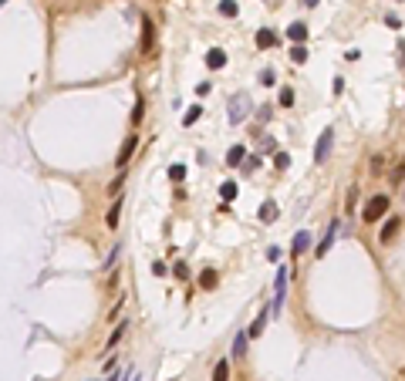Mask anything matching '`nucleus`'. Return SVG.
<instances>
[{
	"instance_id": "nucleus-38",
	"label": "nucleus",
	"mask_w": 405,
	"mask_h": 381,
	"mask_svg": "<svg viewBox=\"0 0 405 381\" xmlns=\"http://www.w3.org/2000/svg\"><path fill=\"white\" fill-rule=\"evenodd\" d=\"M260 145H264V152H273V138H270V135H264V142H260Z\"/></svg>"
},
{
	"instance_id": "nucleus-6",
	"label": "nucleus",
	"mask_w": 405,
	"mask_h": 381,
	"mask_svg": "<svg viewBox=\"0 0 405 381\" xmlns=\"http://www.w3.org/2000/svg\"><path fill=\"white\" fill-rule=\"evenodd\" d=\"M270 314H273V310H267V307H264V310H260V314H257V317H253V324H250V331H247V334H250V338H260V334H264V331H267V321H270Z\"/></svg>"
},
{
	"instance_id": "nucleus-22",
	"label": "nucleus",
	"mask_w": 405,
	"mask_h": 381,
	"mask_svg": "<svg viewBox=\"0 0 405 381\" xmlns=\"http://www.w3.org/2000/svg\"><path fill=\"white\" fill-rule=\"evenodd\" d=\"M236 192H240V186H236V182H223V186H220V196H223V199H236Z\"/></svg>"
},
{
	"instance_id": "nucleus-9",
	"label": "nucleus",
	"mask_w": 405,
	"mask_h": 381,
	"mask_svg": "<svg viewBox=\"0 0 405 381\" xmlns=\"http://www.w3.org/2000/svg\"><path fill=\"white\" fill-rule=\"evenodd\" d=\"M287 38L294 41V44H304V41H308V24H301V20H297V24H290V27H287Z\"/></svg>"
},
{
	"instance_id": "nucleus-8",
	"label": "nucleus",
	"mask_w": 405,
	"mask_h": 381,
	"mask_svg": "<svg viewBox=\"0 0 405 381\" xmlns=\"http://www.w3.org/2000/svg\"><path fill=\"white\" fill-rule=\"evenodd\" d=\"M135 149H138V135H129V138H125V145H122V152H118V169H122V166L132 159Z\"/></svg>"
},
{
	"instance_id": "nucleus-41",
	"label": "nucleus",
	"mask_w": 405,
	"mask_h": 381,
	"mask_svg": "<svg viewBox=\"0 0 405 381\" xmlns=\"http://www.w3.org/2000/svg\"><path fill=\"white\" fill-rule=\"evenodd\" d=\"M399 64H402V68H405V41H402V44H399Z\"/></svg>"
},
{
	"instance_id": "nucleus-17",
	"label": "nucleus",
	"mask_w": 405,
	"mask_h": 381,
	"mask_svg": "<svg viewBox=\"0 0 405 381\" xmlns=\"http://www.w3.org/2000/svg\"><path fill=\"white\" fill-rule=\"evenodd\" d=\"M220 284V277H216V270H203V277H199V287L203 290H213V287Z\"/></svg>"
},
{
	"instance_id": "nucleus-7",
	"label": "nucleus",
	"mask_w": 405,
	"mask_h": 381,
	"mask_svg": "<svg viewBox=\"0 0 405 381\" xmlns=\"http://www.w3.org/2000/svg\"><path fill=\"white\" fill-rule=\"evenodd\" d=\"M223 64H226V51H223V47H210V51H206V68H210V71H220Z\"/></svg>"
},
{
	"instance_id": "nucleus-40",
	"label": "nucleus",
	"mask_w": 405,
	"mask_h": 381,
	"mask_svg": "<svg viewBox=\"0 0 405 381\" xmlns=\"http://www.w3.org/2000/svg\"><path fill=\"white\" fill-rule=\"evenodd\" d=\"M270 115H273V112H270V105H260V122H267Z\"/></svg>"
},
{
	"instance_id": "nucleus-39",
	"label": "nucleus",
	"mask_w": 405,
	"mask_h": 381,
	"mask_svg": "<svg viewBox=\"0 0 405 381\" xmlns=\"http://www.w3.org/2000/svg\"><path fill=\"white\" fill-rule=\"evenodd\" d=\"M267 260H280V247H270L267 250Z\"/></svg>"
},
{
	"instance_id": "nucleus-20",
	"label": "nucleus",
	"mask_w": 405,
	"mask_h": 381,
	"mask_svg": "<svg viewBox=\"0 0 405 381\" xmlns=\"http://www.w3.org/2000/svg\"><path fill=\"white\" fill-rule=\"evenodd\" d=\"M199 115H203V105H193L189 112L182 115V125H196V122H199Z\"/></svg>"
},
{
	"instance_id": "nucleus-26",
	"label": "nucleus",
	"mask_w": 405,
	"mask_h": 381,
	"mask_svg": "<svg viewBox=\"0 0 405 381\" xmlns=\"http://www.w3.org/2000/svg\"><path fill=\"white\" fill-rule=\"evenodd\" d=\"M118 253H122V243H115V247H112V253H108V256H105V270H112V267H115Z\"/></svg>"
},
{
	"instance_id": "nucleus-21",
	"label": "nucleus",
	"mask_w": 405,
	"mask_h": 381,
	"mask_svg": "<svg viewBox=\"0 0 405 381\" xmlns=\"http://www.w3.org/2000/svg\"><path fill=\"white\" fill-rule=\"evenodd\" d=\"M125 331H129V324H125V321H122V324H118L115 331H112V338H108V351H112V347H115V344L122 341V338H125Z\"/></svg>"
},
{
	"instance_id": "nucleus-11",
	"label": "nucleus",
	"mask_w": 405,
	"mask_h": 381,
	"mask_svg": "<svg viewBox=\"0 0 405 381\" xmlns=\"http://www.w3.org/2000/svg\"><path fill=\"white\" fill-rule=\"evenodd\" d=\"M257 216H260V223H273V219H277V203H273V199H267V203H264V206H260V212H257Z\"/></svg>"
},
{
	"instance_id": "nucleus-23",
	"label": "nucleus",
	"mask_w": 405,
	"mask_h": 381,
	"mask_svg": "<svg viewBox=\"0 0 405 381\" xmlns=\"http://www.w3.org/2000/svg\"><path fill=\"white\" fill-rule=\"evenodd\" d=\"M118 216H122V203H115V206L108 210V216H105V223H108V226L115 229V226H118Z\"/></svg>"
},
{
	"instance_id": "nucleus-36",
	"label": "nucleus",
	"mask_w": 405,
	"mask_h": 381,
	"mask_svg": "<svg viewBox=\"0 0 405 381\" xmlns=\"http://www.w3.org/2000/svg\"><path fill=\"white\" fill-rule=\"evenodd\" d=\"M331 91H334V95H341V91H345V78H334V85H331Z\"/></svg>"
},
{
	"instance_id": "nucleus-30",
	"label": "nucleus",
	"mask_w": 405,
	"mask_h": 381,
	"mask_svg": "<svg viewBox=\"0 0 405 381\" xmlns=\"http://www.w3.org/2000/svg\"><path fill=\"white\" fill-rule=\"evenodd\" d=\"M253 166H260V155H247L240 169H243V172H253Z\"/></svg>"
},
{
	"instance_id": "nucleus-29",
	"label": "nucleus",
	"mask_w": 405,
	"mask_h": 381,
	"mask_svg": "<svg viewBox=\"0 0 405 381\" xmlns=\"http://www.w3.org/2000/svg\"><path fill=\"white\" fill-rule=\"evenodd\" d=\"M273 166H277V169H287V166H290V155L287 152H277V155H273Z\"/></svg>"
},
{
	"instance_id": "nucleus-15",
	"label": "nucleus",
	"mask_w": 405,
	"mask_h": 381,
	"mask_svg": "<svg viewBox=\"0 0 405 381\" xmlns=\"http://www.w3.org/2000/svg\"><path fill=\"white\" fill-rule=\"evenodd\" d=\"M243 159H247V149L243 145H233L230 152H226V166H243Z\"/></svg>"
},
{
	"instance_id": "nucleus-37",
	"label": "nucleus",
	"mask_w": 405,
	"mask_h": 381,
	"mask_svg": "<svg viewBox=\"0 0 405 381\" xmlns=\"http://www.w3.org/2000/svg\"><path fill=\"white\" fill-rule=\"evenodd\" d=\"M152 273H155V277H166L169 270H166V263H152Z\"/></svg>"
},
{
	"instance_id": "nucleus-27",
	"label": "nucleus",
	"mask_w": 405,
	"mask_h": 381,
	"mask_svg": "<svg viewBox=\"0 0 405 381\" xmlns=\"http://www.w3.org/2000/svg\"><path fill=\"white\" fill-rule=\"evenodd\" d=\"M277 101H280L284 108H287V105H294V91H290V88H280V95H277Z\"/></svg>"
},
{
	"instance_id": "nucleus-34",
	"label": "nucleus",
	"mask_w": 405,
	"mask_h": 381,
	"mask_svg": "<svg viewBox=\"0 0 405 381\" xmlns=\"http://www.w3.org/2000/svg\"><path fill=\"white\" fill-rule=\"evenodd\" d=\"M210 88H213L210 81H199V85H196V95H199V98H203V95H210Z\"/></svg>"
},
{
	"instance_id": "nucleus-31",
	"label": "nucleus",
	"mask_w": 405,
	"mask_h": 381,
	"mask_svg": "<svg viewBox=\"0 0 405 381\" xmlns=\"http://www.w3.org/2000/svg\"><path fill=\"white\" fill-rule=\"evenodd\" d=\"M122 186H125V172H122V175H118L115 182L108 186V196H118V192H122Z\"/></svg>"
},
{
	"instance_id": "nucleus-28",
	"label": "nucleus",
	"mask_w": 405,
	"mask_h": 381,
	"mask_svg": "<svg viewBox=\"0 0 405 381\" xmlns=\"http://www.w3.org/2000/svg\"><path fill=\"white\" fill-rule=\"evenodd\" d=\"M273 81H277V75H273V68H264V71H260V85H273Z\"/></svg>"
},
{
	"instance_id": "nucleus-35",
	"label": "nucleus",
	"mask_w": 405,
	"mask_h": 381,
	"mask_svg": "<svg viewBox=\"0 0 405 381\" xmlns=\"http://www.w3.org/2000/svg\"><path fill=\"white\" fill-rule=\"evenodd\" d=\"M385 24H388V27H392V31H395V27H402V20L395 17V14H385Z\"/></svg>"
},
{
	"instance_id": "nucleus-3",
	"label": "nucleus",
	"mask_w": 405,
	"mask_h": 381,
	"mask_svg": "<svg viewBox=\"0 0 405 381\" xmlns=\"http://www.w3.org/2000/svg\"><path fill=\"white\" fill-rule=\"evenodd\" d=\"M287 284H290V270L287 267H277V280H273V314L284 310V297H287Z\"/></svg>"
},
{
	"instance_id": "nucleus-42",
	"label": "nucleus",
	"mask_w": 405,
	"mask_h": 381,
	"mask_svg": "<svg viewBox=\"0 0 405 381\" xmlns=\"http://www.w3.org/2000/svg\"><path fill=\"white\" fill-rule=\"evenodd\" d=\"M301 3H304V7H317V0H301Z\"/></svg>"
},
{
	"instance_id": "nucleus-25",
	"label": "nucleus",
	"mask_w": 405,
	"mask_h": 381,
	"mask_svg": "<svg viewBox=\"0 0 405 381\" xmlns=\"http://www.w3.org/2000/svg\"><path fill=\"white\" fill-rule=\"evenodd\" d=\"M169 179L173 182H182L186 179V166H169Z\"/></svg>"
},
{
	"instance_id": "nucleus-18",
	"label": "nucleus",
	"mask_w": 405,
	"mask_h": 381,
	"mask_svg": "<svg viewBox=\"0 0 405 381\" xmlns=\"http://www.w3.org/2000/svg\"><path fill=\"white\" fill-rule=\"evenodd\" d=\"M243 354H247V334L240 331V334L233 338V358H243Z\"/></svg>"
},
{
	"instance_id": "nucleus-24",
	"label": "nucleus",
	"mask_w": 405,
	"mask_h": 381,
	"mask_svg": "<svg viewBox=\"0 0 405 381\" xmlns=\"http://www.w3.org/2000/svg\"><path fill=\"white\" fill-rule=\"evenodd\" d=\"M236 10H240L236 0H223V3H220V14H226V17H236Z\"/></svg>"
},
{
	"instance_id": "nucleus-33",
	"label": "nucleus",
	"mask_w": 405,
	"mask_h": 381,
	"mask_svg": "<svg viewBox=\"0 0 405 381\" xmlns=\"http://www.w3.org/2000/svg\"><path fill=\"white\" fill-rule=\"evenodd\" d=\"M142 108H145V105H142V98H138V105H135V112H132V122H135V125H138V122H142V115H145Z\"/></svg>"
},
{
	"instance_id": "nucleus-12",
	"label": "nucleus",
	"mask_w": 405,
	"mask_h": 381,
	"mask_svg": "<svg viewBox=\"0 0 405 381\" xmlns=\"http://www.w3.org/2000/svg\"><path fill=\"white\" fill-rule=\"evenodd\" d=\"M308 247H311V233H308V229H301V233L294 236L290 250H294V253H308Z\"/></svg>"
},
{
	"instance_id": "nucleus-4",
	"label": "nucleus",
	"mask_w": 405,
	"mask_h": 381,
	"mask_svg": "<svg viewBox=\"0 0 405 381\" xmlns=\"http://www.w3.org/2000/svg\"><path fill=\"white\" fill-rule=\"evenodd\" d=\"M331 145H334V128H324V132L317 135V145H314V162L321 166V162H328V155H331Z\"/></svg>"
},
{
	"instance_id": "nucleus-16",
	"label": "nucleus",
	"mask_w": 405,
	"mask_h": 381,
	"mask_svg": "<svg viewBox=\"0 0 405 381\" xmlns=\"http://www.w3.org/2000/svg\"><path fill=\"white\" fill-rule=\"evenodd\" d=\"M399 223H402L399 216H395V219H388L385 226H382V233H378V240H382V243H388V240H392V236L399 233Z\"/></svg>"
},
{
	"instance_id": "nucleus-10",
	"label": "nucleus",
	"mask_w": 405,
	"mask_h": 381,
	"mask_svg": "<svg viewBox=\"0 0 405 381\" xmlns=\"http://www.w3.org/2000/svg\"><path fill=\"white\" fill-rule=\"evenodd\" d=\"M152 41H155V24L145 20V24H142V51H145V54L152 51Z\"/></svg>"
},
{
	"instance_id": "nucleus-2",
	"label": "nucleus",
	"mask_w": 405,
	"mask_h": 381,
	"mask_svg": "<svg viewBox=\"0 0 405 381\" xmlns=\"http://www.w3.org/2000/svg\"><path fill=\"white\" fill-rule=\"evenodd\" d=\"M388 206H392V203H388V196H385V192H378V196H371V199L365 203L361 219H365V223H378V219L388 212Z\"/></svg>"
},
{
	"instance_id": "nucleus-1",
	"label": "nucleus",
	"mask_w": 405,
	"mask_h": 381,
	"mask_svg": "<svg viewBox=\"0 0 405 381\" xmlns=\"http://www.w3.org/2000/svg\"><path fill=\"white\" fill-rule=\"evenodd\" d=\"M250 95L247 91H236V95L230 98V105H226V118H230V125H240L247 115H250Z\"/></svg>"
},
{
	"instance_id": "nucleus-14",
	"label": "nucleus",
	"mask_w": 405,
	"mask_h": 381,
	"mask_svg": "<svg viewBox=\"0 0 405 381\" xmlns=\"http://www.w3.org/2000/svg\"><path fill=\"white\" fill-rule=\"evenodd\" d=\"M273 44H277V34L270 27H260L257 31V47H273Z\"/></svg>"
},
{
	"instance_id": "nucleus-13",
	"label": "nucleus",
	"mask_w": 405,
	"mask_h": 381,
	"mask_svg": "<svg viewBox=\"0 0 405 381\" xmlns=\"http://www.w3.org/2000/svg\"><path fill=\"white\" fill-rule=\"evenodd\" d=\"M213 381H230V358H220L213 368Z\"/></svg>"
},
{
	"instance_id": "nucleus-32",
	"label": "nucleus",
	"mask_w": 405,
	"mask_h": 381,
	"mask_svg": "<svg viewBox=\"0 0 405 381\" xmlns=\"http://www.w3.org/2000/svg\"><path fill=\"white\" fill-rule=\"evenodd\" d=\"M173 273H176V280H186V277H189V267H186V263H176Z\"/></svg>"
},
{
	"instance_id": "nucleus-19",
	"label": "nucleus",
	"mask_w": 405,
	"mask_h": 381,
	"mask_svg": "<svg viewBox=\"0 0 405 381\" xmlns=\"http://www.w3.org/2000/svg\"><path fill=\"white\" fill-rule=\"evenodd\" d=\"M308 47H304V44H294V47H290V61H294V64H304V61H308Z\"/></svg>"
},
{
	"instance_id": "nucleus-43",
	"label": "nucleus",
	"mask_w": 405,
	"mask_h": 381,
	"mask_svg": "<svg viewBox=\"0 0 405 381\" xmlns=\"http://www.w3.org/2000/svg\"><path fill=\"white\" fill-rule=\"evenodd\" d=\"M402 196H405V182H402Z\"/></svg>"
},
{
	"instance_id": "nucleus-5",
	"label": "nucleus",
	"mask_w": 405,
	"mask_h": 381,
	"mask_svg": "<svg viewBox=\"0 0 405 381\" xmlns=\"http://www.w3.org/2000/svg\"><path fill=\"white\" fill-rule=\"evenodd\" d=\"M338 229H341V223H338V219H331L328 229H324V236H321V243H317V256H324V253L334 247V236H338Z\"/></svg>"
}]
</instances>
